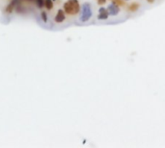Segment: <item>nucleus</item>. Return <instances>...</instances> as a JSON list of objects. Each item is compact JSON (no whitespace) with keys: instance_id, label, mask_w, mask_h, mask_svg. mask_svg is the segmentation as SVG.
Instances as JSON below:
<instances>
[{"instance_id":"obj_1","label":"nucleus","mask_w":165,"mask_h":148,"mask_svg":"<svg viewBox=\"0 0 165 148\" xmlns=\"http://www.w3.org/2000/svg\"><path fill=\"white\" fill-rule=\"evenodd\" d=\"M64 11L66 14L71 15H77L80 12V5L78 0H68L64 4Z\"/></svg>"},{"instance_id":"obj_2","label":"nucleus","mask_w":165,"mask_h":148,"mask_svg":"<svg viewBox=\"0 0 165 148\" xmlns=\"http://www.w3.org/2000/svg\"><path fill=\"white\" fill-rule=\"evenodd\" d=\"M92 9L91 5L89 3H84L81 8V17H80V21L86 22L88 21L92 17Z\"/></svg>"},{"instance_id":"obj_3","label":"nucleus","mask_w":165,"mask_h":148,"mask_svg":"<svg viewBox=\"0 0 165 148\" xmlns=\"http://www.w3.org/2000/svg\"><path fill=\"white\" fill-rule=\"evenodd\" d=\"M109 17V13L108 10L105 9V8H101L99 11V15H98V19L99 20H105Z\"/></svg>"},{"instance_id":"obj_4","label":"nucleus","mask_w":165,"mask_h":148,"mask_svg":"<svg viewBox=\"0 0 165 148\" xmlns=\"http://www.w3.org/2000/svg\"><path fill=\"white\" fill-rule=\"evenodd\" d=\"M107 10H108L109 15H117L119 14V12H120V7H119L118 5H116V4L112 3V4H110V5L108 6Z\"/></svg>"},{"instance_id":"obj_5","label":"nucleus","mask_w":165,"mask_h":148,"mask_svg":"<svg viewBox=\"0 0 165 148\" xmlns=\"http://www.w3.org/2000/svg\"><path fill=\"white\" fill-rule=\"evenodd\" d=\"M65 18H66V15H65V11L59 10L58 12H57L56 15H55L54 20L57 23H61V22H63L65 20Z\"/></svg>"},{"instance_id":"obj_6","label":"nucleus","mask_w":165,"mask_h":148,"mask_svg":"<svg viewBox=\"0 0 165 148\" xmlns=\"http://www.w3.org/2000/svg\"><path fill=\"white\" fill-rule=\"evenodd\" d=\"M139 7H140L139 4L136 3V2H133V3L130 4V5L128 6V9L129 12H136L138 9H139Z\"/></svg>"},{"instance_id":"obj_7","label":"nucleus","mask_w":165,"mask_h":148,"mask_svg":"<svg viewBox=\"0 0 165 148\" xmlns=\"http://www.w3.org/2000/svg\"><path fill=\"white\" fill-rule=\"evenodd\" d=\"M14 11H15V5L12 2H10L8 5L5 7V12L8 14H11V13H13Z\"/></svg>"},{"instance_id":"obj_8","label":"nucleus","mask_w":165,"mask_h":148,"mask_svg":"<svg viewBox=\"0 0 165 148\" xmlns=\"http://www.w3.org/2000/svg\"><path fill=\"white\" fill-rule=\"evenodd\" d=\"M45 9L51 10L53 8V1L52 0H45Z\"/></svg>"},{"instance_id":"obj_9","label":"nucleus","mask_w":165,"mask_h":148,"mask_svg":"<svg viewBox=\"0 0 165 148\" xmlns=\"http://www.w3.org/2000/svg\"><path fill=\"white\" fill-rule=\"evenodd\" d=\"M35 2L38 8H40V9L45 7V0H35Z\"/></svg>"},{"instance_id":"obj_10","label":"nucleus","mask_w":165,"mask_h":148,"mask_svg":"<svg viewBox=\"0 0 165 148\" xmlns=\"http://www.w3.org/2000/svg\"><path fill=\"white\" fill-rule=\"evenodd\" d=\"M41 17H42V19H43L44 22H47V14L45 13V12H42Z\"/></svg>"},{"instance_id":"obj_11","label":"nucleus","mask_w":165,"mask_h":148,"mask_svg":"<svg viewBox=\"0 0 165 148\" xmlns=\"http://www.w3.org/2000/svg\"><path fill=\"white\" fill-rule=\"evenodd\" d=\"M114 4H116V5H118L119 7L120 6H124L125 5V2L123 1V0H113L112 1Z\"/></svg>"},{"instance_id":"obj_12","label":"nucleus","mask_w":165,"mask_h":148,"mask_svg":"<svg viewBox=\"0 0 165 148\" xmlns=\"http://www.w3.org/2000/svg\"><path fill=\"white\" fill-rule=\"evenodd\" d=\"M106 2V0H98V4H99V5H103Z\"/></svg>"},{"instance_id":"obj_13","label":"nucleus","mask_w":165,"mask_h":148,"mask_svg":"<svg viewBox=\"0 0 165 148\" xmlns=\"http://www.w3.org/2000/svg\"><path fill=\"white\" fill-rule=\"evenodd\" d=\"M147 2H148V3H151V4H153V2H155V0H147Z\"/></svg>"},{"instance_id":"obj_14","label":"nucleus","mask_w":165,"mask_h":148,"mask_svg":"<svg viewBox=\"0 0 165 148\" xmlns=\"http://www.w3.org/2000/svg\"><path fill=\"white\" fill-rule=\"evenodd\" d=\"M23 1H27V2H33V1H35V0H23Z\"/></svg>"},{"instance_id":"obj_15","label":"nucleus","mask_w":165,"mask_h":148,"mask_svg":"<svg viewBox=\"0 0 165 148\" xmlns=\"http://www.w3.org/2000/svg\"><path fill=\"white\" fill-rule=\"evenodd\" d=\"M126 1H128V0H126Z\"/></svg>"}]
</instances>
